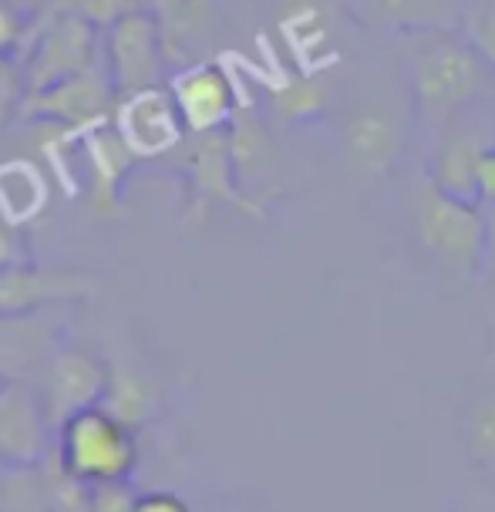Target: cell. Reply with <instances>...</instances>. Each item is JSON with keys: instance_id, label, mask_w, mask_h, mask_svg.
I'll return each mask as SVG.
<instances>
[{"instance_id": "6da1fadb", "label": "cell", "mask_w": 495, "mask_h": 512, "mask_svg": "<svg viewBox=\"0 0 495 512\" xmlns=\"http://www.w3.org/2000/svg\"><path fill=\"white\" fill-rule=\"evenodd\" d=\"M405 41L411 125L435 142L482 102L495 75L462 31H425Z\"/></svg>"}, {"instance_id": "7a4b0ae2", "label": "cell", "mask_w": 495, "mask_h": 512, "mask_svg": "<svg viewBox=\"0 0 495 512\" xmlns=\"http://www.w3.org/2000/svg\"><path fill=\"white\" fill-rule=\"evenodd\" d=\"M411 226H415L418 246L438 267L452 270L462 280L482 277L492 236V219L485 216L482 203L458 199L452 192L438 189L432 179H425L415 192Z\"/></svg>"}, {"instance_id": "3957f363", "label": "cell", "mask_w": 495, "mask_h": 512, "mask_svg": "<svg viewBox=\"0 0 495 512\" xmlns=\"http://www.w3.org/2000/svg\"><path fill=\"white\" fill-rule=\"evenodd\" d=\"M54 462L64 472L78 475L88 482H118L132 479L135 462H139V445L135 432L122 425L112 411L102 405L78 411L58 428V452Z\"/></svg>"}, {"instance_id": "277c9868", "label": "cell", "mask_w": 495, "mask_h": 512, "mask_svg": "<svg viewBox=\"0 0 495 512\" xmlns=\"http://www.w3.org/2000/svg\"><path fill=\"white\" fill-rule=\"evenodd\" d=\"M98 31L102 27L75 11L54 14L51 24L41 31V38L34 41L31 58H27V71H24L27 95H38V91L58 85L64 78H75L81 71L102 64L105 44H98Z\"/></svg>"}, {"instance_id": "5b68a950", "label": "cell", "mask_w": 495, "mask_h": 512, "mask_svg": "<svg viewBox=\"0 0 495 512\" xmlns=\"http://www.w3.org/2000/svg\"><path fill=\"white\" fill-rule=\"evenodd\" d=\"M115 95L118 88L102 61L75 78H64L58 85L38 91V95H27L21 112L31 118H51V122L64 125L68 139L71 135L85 139L91 128H102L115 118V105H118Z\"/></svg>"}, {"instance_id": "8992f818", "label": "cell", "mask_w": 495, "mask_h": 512, "mask_svg": "<svg viewBox=\"0 0 495 512\" xmlns=\"http://www.w3.org/2000/svg\"><path fill=\"white\" fill-rule=\"evenodd\" d=\"M165 61H169V54H165L159 17L145 7L105 27V68L118 95L155 88L162 81Z\"/></svg>"}, {"instance_id": "52a82bcc", "label": "cell", "mask_w": 495, "mask_h": 512, "mask_svg": "<svg viewBox=\"0 0 495 512\" xmlns=\"http://www.w3.org/2000/svg\"><path fill=\"white\" fill-rule=\"evenodd\" d=\"M344 155L361 176H388L415 135L411 112L401 115L381 102H357L344 112Z\"/></svg>"}, {"instance_id": "ba28073f", "label": "cell", "mask_w": 495, "mask_h": 512, "mask_svg": "<svg viewBox=\"0 0 495 512\" xmlns=\"http://www.w3.org/2000/svg\"><path fill=\"white\" fill-rule=\"evenodd\" d=\"M186 172H189V186H192V213H206V206L226 203L229 209H236V213H243L250 219H267L263 199L246 192L240 176H236L226 128L189 135Z\"/></svg>"}, {"instance_id": "9c48e42d", "label": "cell", "mask_w": 495, "mask_h": 512, "mask_svg": "<svg viewBox=\"0 0 495 512\" xmlns=\"http://www.w3.org/2000/svg\"><path fill=\"white\" fill-rule=\"evenodd\" d=\"M108 374L112 371L95 354H88L85 347H58L51 354L48 368L41 374V398L54 432L68 418H75L78 411L102 405L108 391Z\"/></svg>"}, {"instance_id": "30bf717a", "label": "cell", "mask_w": 495, "mask_h": 512, "mask_svg": "<svg viewBox=\"0 0 495 512\" xmlns=\"http://www.w3.org/2000/svg\"><path fill=\"white\" fill-rule=\"evenodd\" d=\"M95 290V280L81 270L64 267H27L11 263L0 270V317H31L48 314L51 307L85 300Z\"/></svg>"}, {"instance_id": "8fae6325", "label": "cell", "mask_w": 495, "mask_h": 512, "mask_svg": "<svg viewBox=\"0 0 495 512\" xmlns=\"http://www.w3.org/2000/svg\"><path fill=\"white\" fill-rule=\"evenodd\" d=\"M115 128L135 155H165L186 139L176 98L162 85L122 95L115 105Z\"/></svg>"}, {"instance_id": "7c38bea8", "label": "cell", "mask_w": 495, "mask_h": 512, "mask_svg": "<svg viewBox=\"0 0 495 512\" xmlns=\"http://www.w3.org/2000/svg\"><path fill=\"white\" fill-rule=\"evenodd\" d=\"M51 432L41 391L31 381H0V459L7 465L48 462Z\"/></svg>"}, {"instance_id": "4fadbf2b", "label": "cell", "mask_w": 495, "mask_h": 512, "mask_svg": "<svg viewBox=\"0 0 495 512\" xmlns=\"http://www.w3.org/2000/svg\"><path fill=\"white\" fill-rule=\"evenodd\" d=\"M169 91L176 98V108L189 135L219 132V128H226L233 122V115L240 112L233 81L213 61H199L182 68L179 75H172Z\"/></svg>"}, {"instance_id": "5bb4252c", "label": "cell", "mask_w": 495, "mask_h": 512, "mask_svg": "<svg viewBox=\"0 0 495 512\" xmlns=\"http://www.w3.org/2000/svg\"><path fill=\"white\" fill-rule=\"evenodd\" d=\"M351 14L361 24L394 34L458 31L465 0H347Z\"/></svg>"}, {"instance_id": "9a60e30c", "label": "cell", "mask_w": 495, "mask_h": 512, "mask_svg": "<svg viewBox=\"0 0 495 512\" xmlns=\"http://www.w3.org/2000/svg\"><path fill=\"white\" fill-rule=\"evenodd\" d=\"M489 142L472 125L455 122L428 149V179L458 199L479 203V159Z\"/></svg>"}, {"instance_id": "2e32d148", "label": "cell", "mask_w": 495, "mask_h": 512, "mask_svg": "<svg viewBox=\"0 0 495 512\" xmlns=\"http://www.w3.org/2000/svg\"><path fill=\"white\" fill-rule=\"evenodd\" d=\"M81 142H85L91 169H95V206L102 209V213H112L118 206V189H122L125 172L139 155L128 149L115 125L91 128Z\"/></svg>"}, {"instance_id": "e0dca14e", "label": "cell", "mask_w": 495, "mask_h": 512, "mask_svg": "<svg viewBox=\"0 0 495 512\" xmlns=\"http://www.w3.org/2000/svg\"><path fill=\"white\" fill-rule=\"evenodd\" d=\"M229 135V149H233V166L236 176H240L243 189L250 192V182H256L260 176H267L273 166V139L270 128L260 122L253 112H240L233 115V122L226 125Z\"/></svg>"}, {"instance_id": "ac0fdd59", "label": "cell", "mask_w": 495, "mask_h": 512, "mask_svg": "<svg viewBox=\"0 0 495 512\" xmlns=\"http://www.w3.org/2000/svg\"><path fill=\"white\" fill-rule=\"evenodd\" d=\"M102 408L112 411L122 425L132 432L149 422L159 408V384L149 381L139 371H112L108 374V391L102 398Z\"/></svg>"}, {"instance_id": "d6986e66", "label": "cell", "mask_w": 495, "mask_h": 512, "mask_svg": "<svg viewBox=\"0 0 495 512\" xmlns=\"http://www.w3.org/2000/svg\"><path fill=\"white\" fill-rule=\"evenodd\" d=\"M0 512H51V465H4Z\"/></svg>"}, {"instance_id": "ffe728a7", "label": "cell", "mask_w": 495, "mask_h": 512, "mask_svg": "<svg viewBox=\"0 0 495 512\" xmlns=\"http://www.w3.org/2000/svg\"><path fill=\"white\" fill-rule=\"evenodd\" d=\"M270 108H273V115L290 125H310L327 115L330 91L317 75H297V78L283 81L280 88H273Z\"/></svg>"}, {"instance_id": "44dd1931", "label": "cell", "mask_w": 495, "mask_h": 512, "mask_svg": "<svg viewBox=\"0 0 495 512\" xmlns=\"http://www.w3.org/2000/svg\"><path fill=\"white\" fill-rule=\"evenodd\" d=\"M21 199L24 219L34 216L41 209V179L38 169H31L27 162H11V166H0V213L7 219L14 216V203ZM14 223V219H11Z\"/></svg>"}, {"instance_id": "7402d4cb", "label": "cell", "mask_w": 495, "mask_h": 512, "mask_svg": "<svg viewBox=\"0 0 495 512\" xmlns=\"http://www.w3.org/2000/svg\"><path fill=\"white\" fill-rule=\"evenodd\" d=\"M465 41L482 54V61L495 75V0H465L462 27Z\"/></svg>"}, {"instance_id": "603a6c76", "label": "cell", "mask_w": 495, "mask_h": 512, "mask_svg": "<svg viewBox=\"0 0 495 512\" xmlns=\"http://www.w3.org/2000/svg\"><path fill=\"white\" fill-rule=\"evenodd\" d=\"M465 452L495 469V398H482L465 418Z\"/></svg>"}, {"instance_id": "cb8c5ba5", "label": "cell", "mask_w": 495, "mask_h": 512, "mask_svg": "<svg viewBox=\"0 0 495 512\" xmlns=\"http://www.w3.org/2000/svg\"><path fill=\"white\" fill-rule=\"evenodd\" d=\"M51 465V512H95V482L64 472L58 462Z\"/></svg>"}, {"instance_id": "d4e9b609", "label": "cell", "mask_w": 495, "mask_h": 512, "mask_svg": "<svg viewBox=\"0 0 495 512\" xmlns=\"http://www.w3.org/2000/svg\"><path fill=\"white\" fill-rule=\"evenodd\" d=\"M139 492L128 479L118 482H98L95 486V512H132Z\"/></svg>"}, {"instance_id": "484cf974", "label": "cell", "mask_w": 495, "mask_h": 512, "mask_svg": "<svg viewBox=\"0 0 495 512\" xmlns=\"http://www.w3.org/2000/svg\"><path fill=\"white\" fill-rule=\"evenodd\" d=\"M24 34V17L17 11L14 0H0V54H7L21 41Z\"/></svg>"}, {"instance_id": "4316f807", "label": "cell", "mask_w": 495, "mask_h": 512, "mask_svg": "<svg viewBox=\"0 0 495 512\" xmlns=\"http://www.w3.org/2000/svg\"><path fill=\"white\" fill-rule=\"evenodd\" d=\"M132 512H192V509L176 492H139Z\"/></svg>"}, {"instance_id": "83f0119b", "label": "cell", "mask_w": 495, "mask_h": 512, "mask_svg": "<svg viewBox=\"0 0 495 512\" xmlns=\"http://www.w3.org/2000/svg\"><path fill=\"white\" fill-rule=\"evenodd\" d=\"M479 203L485 209H495V142L485 145L479 159Z\"/></svg>"}, {"instance_id": "f1b7e54d", "label": "cell", "mask_w": 495, "mask_h": 512, "mask_svg": "<svg viewBox=\"0 0 495 512\" xmlns=\"http://www.w3.org/2000/svg\"><path fill=\"white\" fill-rule=\"evenodd\" d=\"M21 243H17V233H14V223L0 213V270L11 267V263H21Z\"/></svg>"}, {"instance_id": "f546056e", "label": "cell", "mask_w": 495, "mask_h": 512, "mask_svg": "<svg viewBox=\"0 0 495 512\" xmlns=\"http://www.w3.org/2000/svg\"><path fill=\"white\" fill-rule=\"evenodd\" d=\"M0 78H4V54H0Z\"/></svg>"}, {"instance_id": "4dcf8cb0", "label": "cell", "mask_w": 495, "mask_h": 512, "mask_svg": "<svg viewBox=\"0 0 495 512\" xmlns=\"http://www.w3.org/2000/svg\"><path fill=\"white\" fill-rule=\"evenodd\" d=\"M489 219H492V230H495V209H492V216H489Z\"/></svg>"}, {"instance_id": "1f68e13d", "label": "cell", "mask_w": 495, "mask_h": 512, "mask_svg": "<svg viewBox=\"0 0 495 512\" xmlns=\"http://www.w3.org/2000/svg\"><path fill=\"white\" fill-rule=\"evenodd\" d=\"M482 512H495V509H482Z\"/></svg>"}]
</instances>
